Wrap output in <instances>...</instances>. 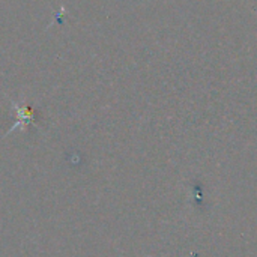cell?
<instances>
[{"instance_id":"6da1fadb","label":"cell","mask_w":257,"mask_h":257,"mask_svg":"<svg viewBox=\"0 0 257 257\" xmlns=\"http://www.w3.org/2000/svg\"><path fill=\"white\" fill-rule=\"evenodd\" d=\"M14 107H15V110H17V123L12 126V130H15V128L18 126V123H30L32 120H33V111L29 108V107H21V105H17L15 103H14ZM11 130V131H12Z\"/></svg>"}]
</instances>
